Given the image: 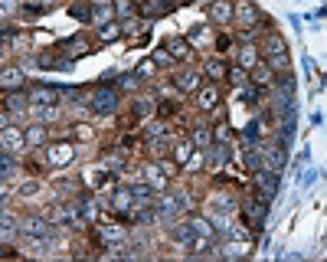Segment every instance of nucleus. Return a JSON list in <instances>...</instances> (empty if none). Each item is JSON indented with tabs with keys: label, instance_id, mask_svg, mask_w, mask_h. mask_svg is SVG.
Returning <instances> with one entry per match:
<instances>
[{
	"label": "nucleus",
	"instance_id": "1",
	"mask_svg": "<svg viewBox=\"0 0 327 262\" xmlns=\"http://www.w3.org/2000/svg\"><path fill=\"white\" fill-rule=\"evenodd\" d=\"M92 108L95 111H115L118 108V92H111V88H98L92 95Z\"/></svg>",
	"mask_w": 327,
	"mask_h": 262
},
{
	"label": "nucleus",
	"instance_id": "2",
	"mask_svg": "<svg viewBox=\"0 0 327 262\" xmlns=\"http://www.w3.org/2000/svg\"><path fill=\"white\" fill-rule=\"evenodd\" d=\"M20 230L30 233L33 239H43V236H46V220H39V216H26V220L20 223Z\"/></svg>",
	"mask_w": 327,
	"mask_h": 262
},
{
	"label": "nucleus",
	"instance_id": "3",
	"mask_svg": "<svg viewBox=\"0 0 327 262\" xmlns=\"http://www.w3.org/2000/svg\"><path fill=\"white\" fill-rule=\"evenodd\" d=\"M210 16H213V23H229V20H233V3H229V0L213 3V7H210Z\"/></svg>",
	"mask_w": 327,
	"mask_h": 262
},
{
	"label": "nucleus",
	"instance_id": "4",
	"mask_svg": "<svg viewBox=\"0 0 327 262\" xmlns=\"http://www.w3.org/2000/svg\"><path fill=\"white\" fill-rule=\"evenodd\" d=\"M281 167H285V144L268 151V171H281Z\"/></svg>",
	"mask_w": 327,
	"mask_h": 262
},
{
	"label": "nucleus",
	"instance_id": "5",
	"mask_svg": "<svg viewBox=\"0 0 327 262\" xmlns=\"http://www.w3.org/2000/svg\"><path fill=\"white\" fill-rule=\"evenodd\" d=\"M56 98H59V88H36V92H33V102H43V105H53Z\"/></svg>",
	"mask_w": 327,
	"mask_h": 262
},
{
	"label": "nucleus",
	"instance_id": "6",
	"mask_svg": "<svg viewBox=\"0 0 327 262\" xmlns=\"http://www.w3.org/2000/svg\"><path fill=\"white\" fill-rule=\"evenodd\" d=\"M131 197H134L131 190H121V193H115V197H111V207H115L118 213H128V207H131Z\"/></svg>",
	"mask_w": 327,
	"mask_h": 262
},
{
	"label": "nucleus",
	"instance_id": "7",
	"mask_svg": "<svg viewBox=\"0 0 327 262\" xmlns=\"http://www.w3.org/2000/svg\"><path fill=\"white\" fill-rule=\"evenodd\" d=\"M23 86V72L20 69H7L3 72V88H20Z\"/></svg>",
	"mask_w": 327,
	"mask_h": 262
},
{
	"label": "nucleus",
	"instance_id": "8",
	"mask_svg": "<svg viewBox=\"0 0 327 262\" xmlns=\"http://www.w3.org/2000/svg\"><path fill=\"white\" fill-rule=\"evenodd\" d=\"M196 86H200V76H196V72H183L177 79V88H183V92H193Z\"/></svg>",
	"mask_w": 327,
	"mask_h": 262
},
{
	"label": "nucleus",
	"instance_id": "9",
	"mask_svg": "<svg viewBox=\"0 0 327 262\" xmlns=\"http://www.w3.org/2000/svg\"><path fill=\"white\" fill-rule=\"evenodd\" d=\"M43 141H46V128H43V125H33L30 135H26V144H30V148H36V144H43Z\"/></svg>",
	"mask_w": 327,
	"mask_h": 262
},
{
	"label": "nucleus",
	"instance_id": "10",
	"mask_svg": "<svg viewBox=\"0 0 327 262\" xmlns=\"http://www.w3.org/2000/svg\"><path fill=\"white\" fill-rule=\"evenodd\" d=\"M49 154H53V158H49L53 164H69V161H72V151H69V148H63V144H56Z\"/></svg>",
	"mask_w": 327,
	"mask_h": 262
},
{
	"label": "nucleus",
	"instance_id": "11",
	"mask_svg": "<svg viewBox=\"0 0 327 262\" xmlns=\"http://www.w3.org/2000/svg\"><path fill=\"white\" fill-rule=\"evenodd\" d=\"M193 223H183V226H177V230H173V239H177V243H190V239H193Z\"/></svg>",
	"mask_w": 327,
	"mask_h": 262
},
{
	"label": "nucleus",
	"instance_id": "12",
	"mask_svg": "<svg viewBox=\"0 0 327 262\" xmlns=\"http://www.w3.org/2000/svg\"><path fill=\"white\" fill-rule=\"evenodd\" d=\"M23 141H26V138L20 135L16 128H7V131H3V144H7V148H20Z\"/></svg>",
	"mask_w": 327,
	"mask_h": 262
},
{
	"label": "nucleus",
	"instance_id": "13",
	"mask_svg": "<svg viewBox=\"0 0 327 262\" xmlns=\"http://www.w3.org/2000/svg\"><path fill=\"white\" fill-rule=\"evenodd\" d=\"M252 82H255V86H268V82H272V66H258Z\"/></svg>",
	"mask_w": 327,
	"mask_h": 262
},
{
	"label": "nucleus",
	"instance_id": "14",
	"mask_svg": "<svg viewBox=\"0 0 327 262\" xmlns=\"http://www.w3.org/2000/svg\"><path fill=\"white\" fill-rule=\"evenodd\" d=\"M66 49H69L72 56H85V36H72V40L66 43Z\"/></svg>",
	"mask_w": 327,
	"mask_h": 262
},
{
	"label": "nucleus",
	"instance_id": "15",
	"mask_svg": "<svg viewBox=\"0 0 327 262\" xmlns=\"http://www.w3.org/2000/svg\"><path fill=\"white\" fill-rule=\"evenodd\" d=\"M216 105V88H203L200 92V108H213Z\"/></svg>",
	"mask_w": 327,
	"mask_h": 262
},
{
	"label": "nucleus",
	"instance_id": "16",
	"mask_svg": "<svg viewBox=\"0 0 327 262\" xmlns=\"http://www.w3.org/2000/svg\"><path fill=\"white\" fill-rule=\"evenodd\" d=\"M206 72H210L213 79H223V76H226V66L219 63V59H210V63H206Z\"/></svg>",
	"mask_w": 327,
	"mask_h": 262
},
{
	"label": "nucleus",
	"instance_id": "17",
	"mask_svg": "<svg viewBox=\"0 0 327 262\" xmlns=\"http://www.w3.org/2000/svg\"><path fill=\"white\" fill-rule=\"evenodd\" d=\"M236 13H239V20H252V16H255V7H252V3H239Z\"/></svg>",
	"mask_w": 327,
	"mask_h": 262
},
{
	"label": "nucleus",
	"instance_id": "18",
	"mask_svg": "<svg viewBox=\"0 0 327 262\" xmlns=\"http://www.w3.org/2000/svg\"><path fill=\"white\" fill-rule=\"evenodd\" d=\"M239 53H242V56H239L242 66H255V49H239Z\"/></svg>",
	"mask_w": 327,
	"mask_h": 262
},
{
	"label": "nucleus",
	"instance_id": "19",
	"mask_svg": "<svg viewBox=\"0 0 327 262\" xmlns=\"http://www.w3.org/2000/svg\"><path fill=\"white\" fill-rule=\"evenodd\" d=\"M13 167H16V161L10 158V154H3V180H10V174H13Z\"/></svg>",
	"mask_w": 327,
	"mask_h": 262
},
{
	"label": "nucleus",
	"instance_id": "20",
	"mask_svg": "<svg viewBox=\"0 0 327 262\" xmlns=\"http://www.w3.org/2000/svg\"><path fill=\"white\" fill-rule=\"evenodd\" d=\"M193 230L196 233H203V236H213V226L206 220H193Z\"/></svg>",
	"mask_w": 327,
	"mask_h": 262
},
{
	"label": "nucleus",
	"instance_id": "21",
	"mask_svg": "<svg viewBox=\"0 0 327 262\" xmlns=\"http://www.w3.org/2000/svg\"><path fill=\"white\" fill-rule=\"evenodd\" d=\"M101 236L108 239V243H121V239H125V230H105Z\"/></svg>",
	"mask_w": 327,
	"mask_h": 262
},
{
	"label": "nucleus",
	"instance_id": "22",
	"mask_svg": "<svg viewBox=\"0 0 327 262\" xmlns=\"http://www.w3.org/2000/svg\"><path fill=\"white\" fill-rule=\"evenodd\" d=\"M213 154H216V158H213L216 164H226V161H229V148H226V144H223V148H216Z\"/></svg>",
	"mask_w": 327,
	"mask_h": 262
},
{
	"label": "nucleus",
	"instance_id": "23",
	"mask_svg": "<svg viewBox=\"0 0 327 262\" xmlns=\"http://www.w3.org/2000/svg\"><path fill=\"white\" fill-rule=\"evenodd\" d=\"M245 141H252V144L258 141V125H255V121H252V125L245 128Z\"/></svg>",
	"mask_w": 327,
	"mask_h": 262
},
{
	"label": "nucleus",
	"instance_id": "24",
	"mask_svg": "<svg viewBox=\"0 0 327 262\" xmlns=\"http://www.w3.org/2000/svg\"><path fill=\"white\" fill-rule=\"evenodd\" d=\"M229 76H233V82H236V86H242V82H245V69H242V66H239V69H233Z\"/></svg>",
	"mask_w": 327,
	"mask_h": 262
},
{
	"label": "nucleus",
	"instance_id": "25",
	"mask_svg": "<svg viewBox=\"0 0 327 262\" xmlns=\"http://www.w3.org/2000/svg\"><path fill=\"white\" fill-rule=\"evenodd\" d=\"M193 144H210V135H206L203 128H196V135H193Z\"/></svg>",
	"mask_w": 327,
	"mask_h": 262
},
{
	"label": "nucleus",
	"instance_id": "26",
	"mask_svg": "<svg viewBox=\"0 0 327 262\" xmlns=\"http://www.w3.org/2000/svg\"><path fill=\"white\" fill-rule=\"evenodd\" d=\"M245 167H252V171H258V167H262V164H258V154H255V151L245 154Z\"/></svg>",
	"mask_w": 327,
	"mask_h": 262
},
{
	"label": "nucleus",
	"instance_id": "27",
	"mask_svg": "<svg viewBox=\"0 0 327 262\" xmlns=\"http://www.w3.org/2000/svg\"><path fill=\"white\" fill-rule=\"evenodd\" d=\"M314 180H318V171H308V174L301 177V187H311Z\"/></svg>",
	"mask_w": 327,
	"mask_h": 262
},
{
	"label": "nucleus",
	"instance_id": "28",
	"mask_svg": "<svg viewBox=\"0 0 327 262\" xmlns=\"http://www.w3.org/2000/svg\"><path fill=\"white\" fill-rule=\"evenodd\" d=\"M134 216H138V220H141V223H151V220H154V213H151V210H148V207H144V210H138V213H134Z\"/></svg>",
	"mask_w": 327,
	"mask_h": 262
},
{
	"label": "nucleus",
	"instance_id": "29",
	"mask_svg": "<svg viewBox=\"0 0 327 262\" xmlns=\"http://www.w3.org/2000/svg\"><path fill=\"white\" fill-rule=\"evenodd\" d=\"M108 16H111L108 7H98V10H95V20H98V23H101V20H108Z\"/></svg>",
	"mask_w": 327,
	"mask_h": 262
},
{
	"label": "nucleus",
	"instance_id": "30",
	"mask_svg": "<svg viewBox=\"0 0 327 262\" xmlns=\"http://www.w3.org/2000/svg\"><path fill=\"white\" fill-rule=\"evenodd\" d=\"M101 36H105V40H111V36H118V26H115V23H108L105 30H101Z\"/></svg>",
	"mask_w": 327,
	"mask_h": 262
},
{
	"label": "nucleus",
	"instance_id": "31",
	"mask_svg": "<svg viewBox=\"0 0 327 262\" xmlns=\"http://www.w3.org/2000/svg\"><path fill=\"white\" fill-rule=\"evenodd\" d=\"M154 63H157V66H167V63H170V56H167V53H164V49H161V53L154 56Z\"/></svg>",
	"mask_w": 327,
	"mask_h": 262
},
{
	"label": "nucleus",
	"instance_id": "32",
	"mask_svg": "<svg viewBox=\"0 0 327 262\" xmlns=\"http://www.w3.org/2000/svg\"><path fill=\"white\" fill-rule=\"evenodd\" d=\"M7 105H10V108H13V105H16V108H23V95H10Z\"/></svg>",
	"mask_w": 327,
	"mask_h": 262
},
{
	"label": "nucleus",
	"instance_id": "33",
	"mask_svg": "<svg viewBox=\"0 0 327 262\" xmlns=\"http://www.w3.org/2000/svg\"><path fill=\"white\" fill-rule=\"evenodd\" d=\"M131 193H134V197H151V187H141V183H138Z\"/></svg>",
	"mask_w": 327,
	"mask_h": 262
},
{
	"label": "nucleus",
	"instance_id": "34",
	"mask_svg": "<svg viewBox=\"0 0 327 262\" xmlns=\"http://www.w3.org/2000/svg\"><path fill=\"white\" fill-rule=\"evenodd\" d=\"M187 151H190V144H180V148H177V161H187Z\"/></svg>",
	"mask_w": 327,
	"mask_h": 262
},
{
	"label": "nucleus",
	"instance_id": "35",
	"mask_svg": "<svg viewBox=\"0 0 327 262\" xmlns=\"http://www.w3.org/2000/svg\"><path fill=\"white\" fill-rule=\"evenodd\" d=\"M200 164H203V161H200V154H193V161H187V167H190V171H196Z\"/></svg>",
	"mask_w": 327,
	"mask_h": 262
},
{
	"label": "nucleus",
	"instance_id": "36",
	"mask_svg": "<svg viewBox=\"0 0 327 262\" xmlns=\"http://www.w3.org/2000/svg\"><path fill=\"white\" fill-rule=\"evenodd\" d=\"M92 3H95V7H108L111 0H92Z\"/></svg>",
	"mask_w": 327,
	"mask_h": 262
},
{
	"label": "nucleus",
	"instance_id": "37",
	"mask_svg": "<svg viewBox=\"0 0 327 262\" xmlns=\"http://www.w3.org/2000/svg\"><path fill=\"white\" fill-rule=\"evenodd\" d=\"M43 3H53V0H43Z\"/></svg>",
	"mask_w": 327,
	"mask_h": 262
},
{
	"label": "nucleus",
	"instance_id": "38",
	"mask_svg": "<svg viewBox=\"0 0 327 262\" xmlns=\"http://www.w3.org/2000/svg\"><path fill=\"white\" fill-rule=\"evenodd\" d=\"M138 3H148V0H138Z\"/></svg>",
	"mask_w": 327,
	"mask_h": 262
}]
</instances>
